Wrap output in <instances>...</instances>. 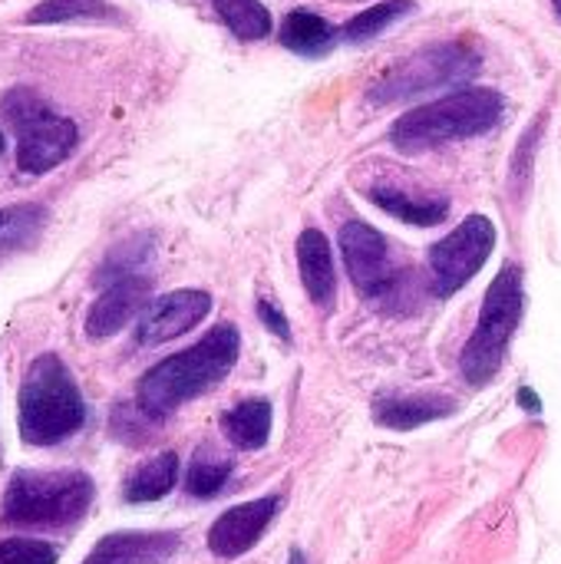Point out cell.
<instances>
[{"label":"cell","instance_id":"obj_10","mask_svg":"<svg viewBox=\"0 0 561 564\" xmlns=\"http://www.w3.org/2000/svg\"><path fill=\"white\" fill-rule=\"evenodd\" d=\"M208 311H212V294L202 288H182V291L162 294L136 321V344L139 347L169 344V340L195 330L208 317Z\"/></svg>","mask_w":561,"mask_h":564},{"label":"cell","instance_id":"obj_28","mask_svg":"<svg viewBox=\"0 0 561 564\" xmlns=\"http://www.w3.org/2000/svg\"><path fill=\"white\" fill-rule=\"evenodd\" d=\"M288 564H308L304 562V552H298V549H294V552H291V562Z\"/></svg>","mask_w":561,"mask_h":564},{"label":"cell","instance_id":"obj_7","mask_svg":"<svg viewBox=\"0 0 561 564\" xmlns=\"http://www.w3.org/2000/svg\"><path fill=\"white\" fill-rule=\"evenodd\" d=\"M0 112L17 129V169L26 172V175H46V172H53L79 145L76 122L69 116L53 112L26 86L10 89L7 99L0 102Z\"/></svg>","mask_w":561,"mask_h":564},{"label":"cell","instance_id":"obj_24","mask_svg":"<svg viewBox=\"0 0 561 564\" xmlns=\"http://www.w3.org/2000/svg\"><path fill=\"white\" fill-rule=\"evenodd\" d=\"M413 10H417L413 0H380V3H374V7H367V10H360L357 17H350V20L344 23L341 36H344L347 43H367V40L380 36L384 30H390L397 20L410 17Z\"/></svg>","mask_w":561,"mask_h":564},{"label":"cell","instance_id":"obj_12","mask_svg":"<svg viewBox=\"0 0 561 564\" xmlns=\"http://www.w3.org/2000/svg\"><path fill=\"white\" fill-rule=\"evenodd\" d=\"M149 304H152V281L145 274L112 281L109 288H103V294L93 301V307L86 314V337L89 340L116 337L132 321H139Z\"/></svg>","mask_w":561,"mask_h":564},{"label":"cell","instance_id":"obj_9","mask_svg":"<svg viewBox=\"0 0 561 564\" xmlns=\"http://www.w3.org/2000/svg\"><path fill=\"white\" fill-rule=\"evenodd\" d=\"M337 245H341V258L347 264V278L364 301H380V297L393 294L400 274L393 268L387 238L374 225H367V221L341 225Z\"/></svg>","mask_w":561,"mask_h":564},{"label":"cell","instance_id":"obj_17","mask_svg":"<svg viewBox=\"0 0 561 564\" xmlns=\"http://www.w3.org/2000/svg\"><path fill=\"white\" fill-rule=\"evenodd\" d=\"M271 420H274L271 400L251 397V400H241V403H235L231 410L222 413V433H225V440L235 449L255 453V449H265L268 446V440H271Z\"/></svg>","mask_w":561,"mask_h":564},{"label":"cell","instance_id":"obj_1","mask_svg":"<svg viewBox=\"0 0 561 564\" xmlns=\"http://www.w3.org/2000/svg\"><path fill=\"white\" fill-rule=\"evenodd\" d=\"M241 357V334L235 324H215L198 344L159 360L136 383V406L152 420H165L185 403L218 387Z\"/></svg>","mask_w":561,"mask_h":564},{"label":"cell","instance_id":"obj_22","mask_svg":"<svg viewBox=\"0 0 561 564\" xmlns=\"http://www.w3.org/2000/svg\"><path fill=\"white\" fill-rule=\"evenodd\" d=\"M212 10L218 13V20L238 36V40H265L274 26L271 10L261 0H208Z\"/></svg>","mask_w":561,"mask_h":564},{"label":"cell","instance_id":"obj_8","mask_svg":"<svg viewBox=\"0 0 561 564\" xmlns=\"http://www.w3.org/2000/svg\"><path fill=\"white\" fill-rule=\"evenodd\" d=\"M496 248V225L486 215H470L463 218L446 238L430 245L427 264L433 278V291L440 297L460 294L489 261Z\"/></svg>","mask_w":561,"mask_h":564},{"label":"cell","instance_id":"obj_18","mask_svg":"<svg viewBox=\"0 0 561 564\" xmlns=\"http://www.w3.org/2000/svg\"><path fill=\"white\" fill-rule=\"evenodd\" d=\"M281 46L298 53V56H308V59H317L324 53L334 50L337 43V30L331 20H324L321 13L314 10H291L281 23Z\"/></svg>","mask_w":561,"mask_h":564},{"label":"cell","instance_id":"obj_3","mask_svg":"<svg viewBox=\"0 0 561 564\" xmlns=\"http://www.w3.org/2000/svg\"><path fill=\"white\" fill-rule=\"evenodd\" d=\"M96 499V486L79 469H17L3 489L0 525L26 532H66L79 525Z\"/></svg>","mask_w":561,"mask_h":564},{"label":"cell","instance_id":"obj_19","mask_svg":"<svg viewBox=\"0 0 561 564\" xmlns=\"http://www.w3.org/2000/svg\"><path fill=\"white\" fill-rule=\"evenodd\" d=\"M179 482V456L172 449L145 459L142 466H136L122 486V499L129 506H145V502H159L165 499Z\"/></svg>","mask_w":561,"mask_h":564},{"label":"cell","instance_id":"obj_29","mask_svg":"<svg viewBox=\"0 0 561 564\" xmlns=\"http://www.w3.org/2000/svg\"><path fill=\"white\" fill-rule=\"evenodd\" d=\"M552 7H555V17L561 20V0H552Z\"/></svg>","mask_w":561,"mask_h":564},{"label":"cell","instance_id":"obj_5","mask_svg":"<svg viewBox=\"0 0 561 564\" xmlns=\"http://www.w3.org/2000/svg\"><path fill=\"white\" fill-rule=\"evenodd\" d=\"M522 311H526L522 268L506 264L493 278V284L486 291V301H483V311H479V324H476V330L470 334V340H466V347L460 354V373L473 390H483L499 377L509 340L519 330Z\"/></svg>","mask_w":561,"mask_h":564},{"label":"cell","instance_id":"obj_23","mask_svg":"<svg viewBox=\"0 0 561 564\" xmlns=\"http://www.w3.org/2000/svg\"><path fill=\"white\" fill-rule=\"evenodd\" d=\"M231 469H235V463H231L228 456H222V453L202 446V449L192 456V463H188L185 492H188L192 499H215V496L225 489Z\"/></svg>","mask_w":561,"mask_h":564},{"label":"cell","instance_id":"obj_21","mask_svg":"<svg viewBox=\"0 0 561 564\" xmlns=\"http://www.w3.org/2000/svg\"><path fill=\"white\" fill-rule=\"evenodd\" d=\"M119 10L109 0H40L26 10V23H119Z\"/></svg>","mask_w":561,"mask_h":564},{"label":"cell","instance_id":"obj_11","mask_svg":"<svg viewBox=\"0 0 561 564\" xmlns=\"http://www.w3.org/2000/svg\"><path fill=\"white\" fill-rule=\"evenodd\" d=\"M278 509H281V496H261V499L231 506L208 529V552L225 562L248 555L261 542L268 525L274 522Z\"/></svg>","mask_w":561,"mask_h":564},{"label":"cell","instance_id":"obj_16","mask_svg":"<svg viewBox=\"0 0 561 564\" xmlns=\"http://www.w3.org/2000/svg\"><path fill=\"white\" fill-rule=\"evenodd\" d=\"M367 198L387 212L390 218H400L413 228H436L450 218V202L446 198H423V195H410L400 185H374L367 188Z\"/></svg>","mask_w":561,"mask_h":564},{"label":"cell","instance_id":"obj_15","mask_svg":"<svg viewBox=\"0 0 561 564\" xmlns=\"http://www.w3.org/2000/svg\"><path fill=\"white\" fill-rule=\"evenodd\" d=\"M298 271L301 284L317 311H331L337 297V268H334V251L324 231L304 228L298 235Z\"/></svg>","mask_w":561,"mask_h":564},{"label":"cell","instance_id":"obj_26","mask_svg":"<svg viewBox=\"0 0 561 564\" xmlns=\"http://www.w3.org/2000/svg\"><path fill=\"white\" fill-rule=\"evenodd\" d=\"M60 549L40 539H3L0 564H56Z\"/></svg>","mask_w":561,"mask_h":564},{"label":"cell","instance_id":"obj_4","mask_svg":"<svg viewBox=\"0 0 561 564\" xmlns=\"http://www.w3.org/2000/svg\"><path fill=\"white\" fill-rule=\"evenodd\" d=\"M17 423L26 446H60L83 430V390L56 354H40L26 367L17 397Z\"/></svg>","mask_w":561,"mask_h":564},{"label":"cell","instance_id":"obj_13","mask_svg":"<svg viewBox=\"0 0 561 564\" xmlns=\"http://www.w3.org/2000/svg\"><path fill=\"white\" fill-rule=\"evenodd\" d=\"M182 549L179 532H112L96 542L83 564H165Z\"/></svg>","mask_w":561,"mask_h":564},{"label":"cell","instance_id":"obj_20","mask_svg":"<svg viewBox=\"0 0 561 564\" xmlns=\"http://www.w3.org/2000/svg\"><path fill=\"white\" fill-rule=\"evenodd\" d=\"M46 218H50L46 208L33 202L0 208V261L36 248V241L43 238Z\"/></svg>","mask_w":561,"mask_h":564},{"label":"cell","instance_id":"obj_6","mask_svg":"<svg viewBox=\"0 0 561 564\" xmlns=\"http://www.w3.org/2000/svg\"><path fill=\"white\" fill-rule=\"evenodd\" d=\"M483 69V53L470 40H443L430 43L407 59L393 63L384 76H377L367 89V102L393 106L433 89L463 86Z\"/></svg>","mask_w":561,"mask_h":564},{"label":"cell","instance_id":"obj_2","mask_svg":"<svg viewBox=\"0 0 561 564\" xmlns=\"http://www.w3.org/2000/svg\"><path fill=\"white\" fill-rule=\"evenodd\" d=\"M503 116H506V96L499 89L466 86L443 99H433L427 106L403 112L390 126V142L393 149L417 155V152H430L450 142L486 135L503 122Z\"/></svg>","mask_w":561,"mask_h":564},{"label":"cell","instance_id":"obj_14","mask_svg":"<svg viewBox=\"0 0 561 564\" xmlns=\"http://www.w3.org/2000/svg\"><path fill=\"white\" fill-rule=\"evenodd\" d=\"M453 413H456V400L450 393H380L374 400V423L400 433L420 430Z\"/></svg>","mask_w":561,"mask_h":564},{"label":"cell","instance_id":"obj_30","mask_svg":"<svg viewBox=\"0 0 561 564\" xmlns=\"http://www.w3.org/2000/svg\"><path fill=\"white\" fill-rule=\"evenodd\" d=\"M3 149H7V139H3V132H0V155H3Z\"/></svg>","mask_w":561,"mask_h":564},{"label":"cell","instance_id":"obj_27","mask_svg":"<svg viewBox=\"0 0 561 564\" xmlns=\"http://www.w3.org/2000/svg\"><path fill=\"white\" fill-rule=\"evenodd\" d=\"M255 311H258V321L265 324V330H268V334H274V337H278V340H284V344L291 340V324H288L284 311H281L278 304H271V301H265V297H261V301L255 304Z\"/></svg>","mask_w":561,"mask_h":564},{"label":"cell","instance_id":"obj_25","mask_svg":"<svg viewBox=\"0 0 561 564\" xmlns=\"http://www.w3.org/2000/svg\"><path fill=\"white\" fill-rule=\"evenodd\" d=\"M152 248H155L152 235H136V238H129V241L116 245V248L106 254L103 268L96 271V284L109 288L112 281H122V278L139 274V268H142V264H149Z\"/></svg>","mask_w":561,"mask_h":564}]
</instances>
